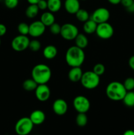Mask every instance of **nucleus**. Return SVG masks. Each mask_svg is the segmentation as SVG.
<instances>
[{
	"mask_svg": "<svg viewBox=\"0 0 134 135\" xmlns=\"http://www.w3.org/2000/svg\"><path fill=\"white\" fill-rule=\"evenodd\" d=\"M85 53L83 49L76 46L70 47L66 52V62L71 67H81L85 61Z\"/></svg>",
	"mask_w": 134,
	"mask_h": 135,
	"instance_id": "1",
	"label": "nucleus"
},
{
	"mask_svg": "<svg viewBox=\"0 0 134 135\" xmlns=\"http://www.w3.org/2000/svg\"><path fill=\"white\" fill-rule=\"evenodd\" d=\"M52 75L51 70L45 64H38L32 70V78L38 84H47L50 80Z\"/></svg>",
	"mask_w": 134,
	"mask_h": 135,
	"instance_id": "2",
	"label": "nucleus"
},
{
	"mask_svg": "<svg viewBox=\"0 0 134 135\" xmlns=\"http://www.w3.org/2000/svg\"><path fill=\"white\" fill-rule=\"evenodd\" d=\"M127 91L123 83L113 81L109 83L106 88V94L110 100L118 102L123 100Z\"/></svg>",
	"mask_w": 134,
	"mask_h": 135,
	"instance_id": "3",
	"label": "nucleus"
},
{
	"mask_svg": "<svg viewBox=\"0 0 134 135\" xmlns=\"http://www.w3.org/2000/svg\"><path fill=\"white\" fill-rule=\"evenodd\" d=\"M83 87L88 90H93L97 88L100 83V77L93 71H89L83 73L80 80Z\"/></svg>",
	"mask_w": 134,
	"mask_h": 135,
	"instance_id": "4",
	"label": "nucleus"
},
{
	"mask_svg": "<svg viewBox=\"0 0 134 135\" xmlns=\"http://www.w3.org/2000/svg\"><path fill=\"white\" fill-rule=\"evenodd\" d=\"M34 125L30 117H22L16 123L14 130L17 135H28L32 132Z\"/></svg>",
	"mask_w": 134,
	"mask_h": 135,
	"instance_id": "5",
	"label": "nucleus"
},
{
	"mask_svg": "<svg viewBox=\"0 0 134 135\" xmlns=\"http://www.w3.org/2000/svg\"><path fill=\"white\" fill-rule=\"evenodd\" d=\"M79 34V30L77 26L72 23H65L61 26L60 36L62 38L68 41L74 40Z\"/></svg>",
	"mask_w": 134,
	"mask_h": 135,
	"instance_id": "6",
	"label": "nucleus"
},
{
	"mask_svg": "<svg viewBox=\"0 0 134 135\" xmlns=\"http://www.w3.org/2000/svg\"><path fill=\"white\" fill-rule=\"evenodd\" d=\"M114 32L112 26L108 22H106L97 25L95 33L101 39L107 40L112 36Z\"/></svg>",
	"mask_w": 134,
	"mask_h": 135,
	"instance_id": "7",
	"label": "nucleus"
},
{
	"mask_svg": "<svg viewBox=\"0 0 134 135\" xmlns=\"http://www.w3.org/2000/svg\"><path fill=\"white\" fill-rule=\"evenodd\" d=\"M90 102L84 96H78L73 100V106L78 113H86L90 108Z\"/></svg>",
	"mask_w": 134,
	"mask_h": 135,
	"instance_id": "8",
	"label": "nucleus"
},
{
	"mask_svg": "<svg viewBox=\"0 0 134 135\" xmlns=\"http://www.w3.org/2000/svg\"><path fill=\"white\" fill-rule=\"evenodd\" d=\"M30 41L27 36L20 34L13 38L11 42V47L14 51H22L28 48Z\"/></svg>",
	"mask_w": 134,
	"mask_h": 135,
	"instance_id": "9",
	"label": "nucleus"
},
{
	"mask_svg": "<svg viewBox=\"0 0 134 135\" xmlns=\"http://www.w3.org/2000/svg\"><path fill=\"white\" fill-rule=\"evenodd\" d=\"M110 17V11L106 8L99 7L93 12L90 18L97 24L108 22Z\"/></svg>",
	"mask_w": 134,
	"mask_h": 135,
	"instance_id": "10",
	"label": "nucleus"
},
{
	"mask_svg": "<svg viewBox=\"0 0 134 135\" xmlns=\"http://www.w3.org/2000/svg\"><path fill=\"white\" fill-rule=\"evenodd\" d=\"M34 91L36 98L42 102L47 101L51 96V90L47 84H38Z\"/></svg>",
	"mask_w": 134,
	"mask_h": 135,
	"instance_id": "11",
	"label": "nucleus"
},
{
	"mask_svg": "<svg viewBox=\"0 0 134 135\" xmlns=\"http://www.w3.org/2000/svg\"><path fill=\"white\" fill-rule=\"evenodd\" d=\"M46 26L40 21H35L29 25V35L38 38L44 34Z\"/></svg>",
	"mask_w": 134,
	"mask_h": 135,
	"instance_id": "12",
	"label": "nucleus"
},
{
	"mask_svg": "<svg viewBox=\"0 0 134 135\" xmlns=\"http://www.w3.org/2000/svg\"><path fill=\"white\" fill-rule=\"evenodd\" d=\"M53 110L57 115H64L68 111V104L66 102L61 98L56 99L53 104Z\"/></svg>",
	"mask_w": 134,
	"mask_h": 135,
	"instance_id": "13",
	"label": "nucleus"
},
{
	"mask_svg": "<svg viewBox=\"0 0 134 135\" xmlns=\"http://www.w3.org/2000/svg\"><path fill=\"white\" fill-rule=\"evenodd\" d=\"M64 7L67 13L75 15L80 9V0H65Z\"/></svg>",
	"mask_w": 134,
	"mask_h": 135,
	"instance_id": "14",
	"label": "nucleus"
},
{
	"mask_svg": "<svg viewBox=\"0 0 134 135\" xmlns=\"http://www.w3.org/2000/svg\"><path fill=\"white\" fill-rule=\"evenodd\" d=\"M29 117L34 125H39L45 120V114L43 111L36 109L32 112Z\"/></svg>",
	"mask_w": 134,
	"mask_h": 135,
	"instance_id": "15",
	"label": "nucleus"
},
{
	"mask_svg": "<svg viewBox=\"0 0 134 135\" xmlns=\"http://www.w3.org/2000/svg\"><path fill=\"white\" fill-rule=\"evenodd\" d=\"M83 71L80 67H72L68 72V79L73 83L80 81L83 75Z\"/></svg>",
	"mask_w": 134,
	"mask_h": 135,
	"instance_id": "16",
	"label": "nucleus"
},
{
	"mask_svg": "<svg viewBox=\"0 0 134 135\" xmlns=\"http://www.w3.org/2000/svg\"><path fill=\"white\" fill-rule=\"evenodd\" d=\"M58 50L53 45H48L43 50V55L45 59H53L56 56Z\"/></svg>",
	"mask_w": 134,
	"mask_h": 135,
	"instance_id": "17",
	"label": "nucleus"
},
{
	"mask_svg": "<svg viewBox=\"0 0 134 135\" xmlns=\"http://www.w3.org/2000/svg\"><path fill=\"white\" fill-rule=\"evenodd\" d=\"M55 18L53 13L50 11L44 12L41 15L40 21L45 26H49V27L51 25H53L55 22Z\"/></svg>",
	"mask_w": 134,
	"mask_h": 135,
	"instance_id": "18",
	"label": "nucleus"
},
{
	"mask_svg": "<svg viewBox=\"0 0 134 135\" xmlns=\"http://www.w3.org/2000/svg\"><path fill=\"white\" fill-rule=\"evenodd\" d=\"M74 41L75 46L80 47V48L83 49V50L87 46L88 43H89V40H88V38H87L86 36L84 34H81V33H79L76 36Z\"/></svg>",
	"mask_w": 134,
	"mask_h": 135,
	"instance_id": "19",
	"label": "nucleus"
},
{
	"mask_svg": "<svg viewBox=\"0 0 134 135\" xmlns=\"http://www.w3.org/2000/svg\"><path fill=\"white\" fill-rule=\"evenodd\" d=\"M84 25H83V29H84V32L86 34H91L93 33H95L96 29H97V26L98 24L96 23L95 21L89 18L85 22H84Z\"/></svg>",
	"mask_w": 134,
	"mask_h": 135,
	"instance_id": "20",
	"label": "nucleus"
},
{
	"mask_svg": "<svg viewBox=\"0 0 134 135\" xmlns=\"http://www.w3.org/2000/svg\"><path fill=\"white\" fill-rule=\"evenodd\" d=\"M47 9L51 13H56L62 7L61 0H47Z\"/></svg>",
	"mask_w": 134,
	"mask_h": 135,
	"instance_id": "21",
	"label": "nucleus"
},
{
	"mask_svg": "<svg viewBox=\"0 0 134 135\" xmlns=\"http://www.w3.org/2000/svg\"><path fill=\"white\" fill-rule=\"evenodd\" d=\"M39 8H38V5H35V4H30L26 8V11H25V14L26 16L29 18H34L38 15V13H39Z\"/></svg>",
	"mask_w": 134,
	"mask_h": 135,
	"instance_id": "22",
	"label": "nucleus"
},
{
	"mask_svg": "<svg viewBox=\"0 0 134 135\" xmlns=\"http://www.w3.org/2000/svg\"><path fill=\"white\" fill-rule=\"evenodd\" d=\"M38 85V83L32 78L24 80L22 84V87L26 91H33L35 90Z\"/></svg>",
	"mask_w": 134,
	"mask_h": 135,
	"instance_id": "23",
	"label": "nucleus"
},
{
	"mask_svg": "<svg viewBox=\"0 0 134 135\" xmlns=\"http://www.w3.org/2000/svg\"><path fill=\"white\" fill-rule=\"evenodd\" d=\"M76 18L79 21L82 22H85L87 20L90 18V16H89V13L85 9H80L77 11V13L75 14Z\"/></svg>",
	"mask_w": 134,
	"mask_h": 135,
	"instance_id": "24",
	"label": "nucleus"
},
{
	"mask_svg": "<svg viewBox=\"0 0 134 135\" xmlns=\"http://www.w3.org/2000/svg\"><path fill=\"white\" fill-rule=\"evenodd\" d=\"M125 105L127 107H131L134 106V92L133 91H128L126 93V96L123 98V100Z\"/></svg>",
	"mask_w": 134,
	"mask_h": 135,
	"instance_id": "25",
	"label": "nucleus"
},
{
	"mask_svg": "<svg viewBox=\"0 0 134 135\" xmlns=\"http://www.w3.org/2000/svg\"><path fill=\"white\" fill-rule=\"evenodd\" d=\"M88 121L87 116L86 114L84 113H78L76 117V123L77 124L78 126L81 127H85L87 125Z\"/></svg>",
	"mask_w": 134,
	"mask_h": 135,
	"instance_id": "26",
	"label": "nucleus"
},
{
	"mask_svg": "<svg viewBox=\"0 0 134 135\" xmlns=\"http://www.w3.org/2000/svg\"><path fill=\"white\" fill-rule=\"evenodd\" d=\"M41 46H42V44H41L40 42L38 40L34 39L30 41L28 48L34 52H37L41 49Z\"/></svg>",
	"mask_w": 134,
	"mask_h": 135,
	"instance_id": "27",
	"label": "nucleus"
},
{
	"mask_svg": "<svg viewBox=\"0 0 134 135\" xmlns=\"http://www.w3.org/2000/svg\"><path fill=\"white\" fill-rule=\"evenodd\" d=\"M17 30L21 35L27 36L29 34V25L25 22H21L18 25Z\"/></svg>",
	"mask_w": 134,
	"mask_h": 135,
	"instance_id": "28",
	"label": "nucleus"
},
{
	"mask_svg": "<svg viewBox=\"0 0 134 135\" xmlns=\"http://www.w3.org/2000/svg\"><path fill=\"white\" fill-rule=\"evenodd\" d=\"M123 84L127 92L128 91H133L134 90V78H127L124 80Z\"/></svg>",
	"mask_w": 134,
	"mask_h": 135,
	"instance_id": "29",
	"label": "nucleus"
},
{
	"mask_svg": "<svg viewBox=\"0 0 134 135\" xmlns=\"http://www.w3.org/2000/svg\"><path fill=\"white\" fill-rule=\"evenodd\" d=\"M93 71L99 76L103 75L105 71V67L102 63H97L93 67Z\"/></svg>",
	"mask_w": 134,
	"mask_h": 135,
	"instance_id": "30",
	"label": "nucleus"
},
{
	"mask_svg": "<svg viewBox=\"0 0 134 135\" xmlns=\"http://www.w3.org/2000/svg\"><path fill=\"white\" fill-rule=\"evenodd\" d=\"M60 30H61V26L59 23L54 22L53 25H51L49 26V30L54 35H57L60 34Z\"/></svg>",
	"mask_w": 134,
	"mask_h": 135,
	"instance_id": "31",
	"label": "nucleus"
},
{
	"mask_svg": "<svg viewBox=\"0 0 134 135\" xmlns=\"http://www.w3.org/2000/svg\"><path fill=\"white\" fill-rule=\"evenodd\" d=\"M5 6L9 9H14L18 4V0H4Z\"/></svg>",
	"mask_w": 134,
	"mask_h": 135,
	"instance_id": "32",
	"label": "nucleus"
},
{
	"mask_svg": "<svg viewBox=\"0 0 134 135\" xmlns=\"http://www.w3.org/2000/svg\"><path fill=\"white\" fill-rule=\"evenodd\" d=\"M37 5H38L39 10H45L47 9V0H40L37 3Z\"/></svg>",
	"mask_w": 134,
	"mask_h": 135,
	"instance_id": "33",
	"label": "nucleus"
},
{
	"mask_svg": "<svg viewBox=\"0 0 134 135\" xmlns=\"http://www.w3.org/2000/svg\"><path fill=\"white\" fill-rule=\"evenodd\" d=\"M133 2H134V0H121L120 3L122 4L124 7L127 8Z\"/></svg>",
	"mask_w": 134,
	"mask_h": 135,
	"instance_id": "34",
	"label": "nucleus"
},
{
	"mask_svg": "<svg viewBox=\"0 0 134 135\" xmlns=\"http://www.w3.org/2000/svg\"><path fill=\"white\" fill-rule=\"evenodd\" d=\"M7 32V27L3 24L0 23V38L3 36Z\"/></svg>",
	"mask_w": 134,
	"mask_h": 135,
	"instance_id": "35",
	"label": "nucleus"
},
{
	"mask_svg": "<svg viewBox=\"0 0 134 135\" xmlns=\"http://www.w3.org/2000/svg\"><path fill=\"white\" fill-rule=\"evenodd\" d=\"M128 64L130 68L134 71V55H132L131 57H130L128 61Z\"/></svg>",
	"mask_w": 134,
	"mask_h": 135,
	"instance_id": "36",
	"label": "nucleus"
},
{
	"mask_svg": "<svg viewBox=\"0 0 134 135\" xmlns=\"http://www.w3.org/2000/svg\"><path fill=\"white\" fill-rule=\"evenodd\" d=\"M127 11L130 13H134V2L131 4L130 6H129L128 7L126 8Z\"/></svg>",
	"mask_w": 134,
	"mask_h": 135,
	"instance_id": "37",
	"label": "nucleus"
},
{
	"mask_svg": "<svg viewBox=\"0 0 134 135\" xmlns=\"http://www.w3.org/2000/svg\"><path fill=\"white\" fill-rule=\"evenodd\" d=\"M107 1L112 5H118L121 2V0H107Z\"/></svg>",
	"mask_w": 134,
	"mask_h": 135,
	"instance_id": "38",
	"label": "nucleus"
},
{
	"mask_svg": "<svg viewBox=\"0 0 134 135\" xmlns=\"http://www.w3.org/2000/svg\"><path fill=\"white\" fill-rule=\"evenodd\" d=\"M123 135H134V131L131 130V129H129V130L126 131L123 133Z\"/></svg>",
	"mask_w": 134,
	"mask_h": 135,
	"instance_id": "39",
	"label": "nucleus"
},
{
	"mask_svg": "<svg viewBox=\"0 0 134 135\" xmlns=\"http://www.w3.org/2000/svg\"><path fill=\"white\" fill-rule=\"evenodd\" d=\"M40 0H27V1L28 2L29 4H35V5H37L39 1Z\"/></svg>",
	"mask_w": 134,
	"mask_h": 135,
	"instance_id": "40",
	"label": "nucleus"
},
{
	"mask_svg": "<svg viewBox=\"0 0 134 135\" xmlns=\"http://www.w3.org/2000/svg\"><path fill=\"white\" fill-rule=\"evenodd\" d=\"M0 46H1V39H0Z\"/></svg>",
	"mask_w": 134,
	"mask_h": 135,
	"instance_id": "41",
	"label": "nucleus"
},
{
	"mask_svg": "<svg viewBox=\"0 0 134 135\" xmlns=\"http://www.w3.org/2000/svg\"><path fill=\"white\" fill-rule=\"evenodd\" d=\"M81 1H86V0H81Z\"/></svg>",
	"mask_w": 134,
	"mask_h": 135,
	"instance_id": "42",
	"label": "nucleus"
},
{
	"mask_svg": "<svg viewBox=\"0 0 134 135\" xmlns=\"http://www.w3.org/2000/svg\"><path fill=\"white\" fill-rule=\"evenodd\" d=\"M0 1H1V0H0Z\"/></svg>",
	"mask_w": 134,
	"mask_h": 135,
	"instance_id": "43",
	"label": "nucleus"
}]
</instances>
